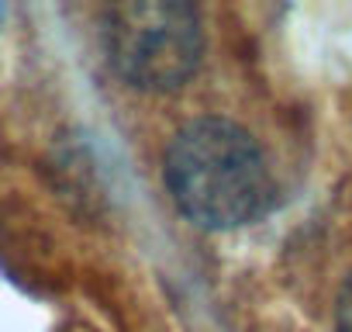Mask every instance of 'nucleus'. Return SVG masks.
I'll use <instances>...</instances> for the list:
<instances>
[{"instance_id": "obj_1", "label": "nucleus", "mask_w": 352, "mask_h": 332, "mask_svg": "<svg viewBox=\"0 0 352 332\" xmlns=\"http://www.w3.org/2000/svg\"><path fill=\"white\" fill-rule=\"evenodd\" d=\"M162 180L187 222L232 232L259 222L276 198L259 142L228 118H194L166 145Z\"/></svg>"}, {"instance_id": "obj_2", "label": "nucleus", "mask_w": 352, "mask_h": 332, "mask_svg": "<svg viewBox=\"0 0 352 332\" xmlns=\"http://www.w3.org/2000/svg\"><path fill=\"white\" fill-rule=\"evenodd\" d=\"M100 39L114 73L138 90L184 87L204 52L201 14L180 0L114 4L100 18Z\"/></svg>"}, {"instance_id": "obj_3", "label": "nucleus", "mask_w": 352, "mask_h": 332, "mask_svg": "<svg viewBox=\"0 0 352 332\" xmlns=\"http://www.w3.org/2000/svg\"><path fill=\"white\" fill-rule=\"evenodd\" d=\"M335 332H352V273L342 280L335 298Z\"/></svg>"}, {"instance_id": "obj_4", "label": "nucleus", "mask_w": 352, "mask_h": 332, "mask_svg": "<svg viewBox=\"0 0 352 332\" xmlns=\"http://www.w3.org/2000/svg\"><path fill=\"white\" fill-rule=\"evenodd\" d=\"M0 21H4V8H0Z\"/></svg>"}]
</instances>
